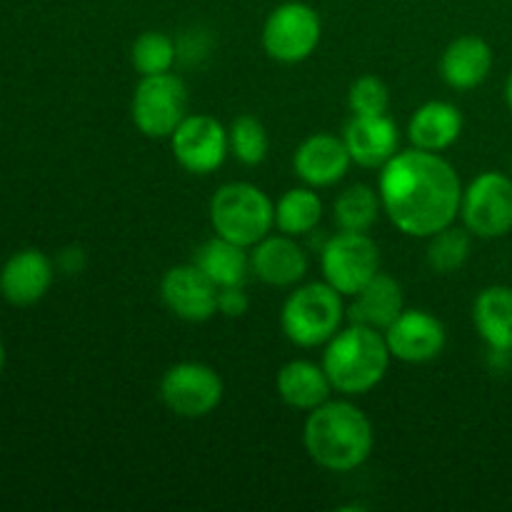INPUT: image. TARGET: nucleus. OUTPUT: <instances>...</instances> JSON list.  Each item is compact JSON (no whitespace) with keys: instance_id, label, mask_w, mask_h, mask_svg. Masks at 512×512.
<instances>
[{"instance_id":"nucleus-1","label":"nucleus","mask_w":512,"mask_h":512,"mask_svg":"<svg viewBox=\"0 0 512 512\" xmlns=\"http://www.w3.org/2000/svg\"><path fill=\"white\" fill-rule=\"evenodd\" d=\"M380 170V203L400 233L430 238L458 220L463 183L440 153L405 150Z\"/></svg>"},{"instance_id":"nucleus-2","label":"nucleus","mask_w":512,"mask_h":512,"mask_svg":"<svg viewBox=\"0 0 512 512\" xmlns=\"http://www.w3.org/2000/svg\"><path fill=\"white\" fill-rule=\"evenodd\" d=\"M303 443L320 468L330 473H350L373 453V423L358 405L348 400H328L320 408L310 410L303 428Z\"/></svg>"},{"instance_id":"nucleus-3","label":"nucleus","mask_w":512,"mask_h":512,"mask_svg":"<svg viewBox=\"0 0 512 512\" xmlns=\"http://www.w3.org/2000/svg\"><path fill=\"white\" fill-rule=\"evenodd\" d=\"M390 358L393 355L380 330L353 323L328 340L320 365L328 373L333 390L355 398L383 383Z\"/></svg>"},{"instance_id":"nucleus-4","label":"nucleus","mask_w":512,"mask_h":512,"mask_svg":"<svg viewBox=\"0 0 512 512\" xmlns=\"http://www.w3.org/2000/svg\"><path fill=\"white\" fill-rule=\"evenodd\" d=\"M208 213L215 235L243 248L260 243L275 225L273 200L253 183H228L218 188L210 198Z\"/></svg>"},{"instance_id":"nucleus-5","label":"nucleus","mask_w":512,"mask_h":512,"mask_svg":"<svg viewBox=\"0 0 512 512\" xmlns=\"http://www.w3.org/2000/svg\"><path fill=\"white\" fill-rule=\"evenodd\" d=\"M343 295L328 283H308L288 295L280 313L285 338L298 348L325 345L345 320Z\"/></svg>"},{"instance_id":"nucleus-6","label":"nucleus","mask_w":512,"mask_h":512,"mask_svg":"<svg viewBox=\"0 0 512 512\" xmlns=\"http://www.w3.org/2000/svg\"><path fill=\"white\" fill-rule=\"evenodd\" d=\"M130 115L145 138H170L188 115V88L173 73L140 75Z\"/></svg>"},{"instance_id":"nucleus-7","label":"nucleus","mask_w":512,"mask_h":512,"mask_svg":"<svg viewBox=\"0 0 512 512\" xmlns=\"http://www.w3.org/2000/svg\"><path fill=\"white\" fill-rule=\"evenodd\" d=\"M225 385L215 368L205 363H185L170 365L160 378L158 395L165 408L178 418L198 420L213 413L223 403Z\"/></svg>"},{"instance_id":"nucleus-8","label":"nucleus","mask_w":512,"mask_h":512,"mask_svg":"<svg viewBox=\"0 0 512 512\" xmlns=\"http://www.w3.org/2000/svg\"><path fill=\"white\" fill-rule=\"evenodd\" d=\"M320 35L323 25L318 10L300 0H288L265 18L263 48L278 63H303L315 53Z\"/></svg>"},{"instance_id":"nucleus-9","label":"nucleus","mask_w":512,"mask_h":512,"mask_svg":"<svg viewBox=\"0 0 512 512\" xmlns=\"http://www.w3.org/2000/svg\"><path fill=\"white\" fill-rule=\"evenodd\" d=\"M320 268L325 283L333 285L343 298H353L380 273V250L368 233L340 230L325 243Z\"/></svg>"},{"instance_id":"nucleus-10","label":"nucleus","mask_w":512,"mask_h":512,"mask_svg":"<svg viewBox=\"0 0 512 512\" xmlns=\"http://www.w3.org/2000/svg\"><path fill=\"white\" fill-rule=\"evenodd\" d=\"M460 218L483 240L503 238L512 230V175L485 170L463 190Z\"/></svg>"},{"instance_id":"nucleus-11","label":"nucleus","mask_w":512,"mask_h":512,"mask_svg":"<svg viewBox=\"0 0 512 512\" xmlns=\"http://www.w3.org/2000/svg\"><path fill=\"white\" fill-rule=\"evenodd\" d=\"M168 140L180 168L195 175L215 173L230 153L228 130L220 120L205 113L185 115Z\"/></svg>"},{"instance_id":"nucleus-12","label":"nucleus","mask_w":512,"mask_h":512,"mask_svg":"<svg viewBox=\"0 0 512 512\" xmlns=\"http://www.w3.org/2000/svg\"><path fill=\"white\" fill-rule=\"evenodd\" d=\"M220 288L195 263L175 265L160 280L165 308L188 323H205L218 313Z\"/></svg>"},{"instance_id":"nucleus-13","label":"nucleus","mask_w":512,"mask_h":512,"mask_svg":"<svg viewBox=\"0 0 512 512\" xmlns=\"http://www.w3.org/2000/svg\"><path fill=\"white\" fill-rule=\"evenodd\" d=\"M383 335L390 355L410 365L430 363L448 343L445 325L428 310H403Z\"/></svg>"},{"instance_id":"nucleus-14","label":"nucleus","mask_w":512,"mask_h":512,"mask_svg":"<svg viewBox=\"0 0 512 512\" xmlns=\"http://www.w3.org/2000/svg\"><path fill=\"white\" fill-rule=\"evenodd\" d=\"M350 158L343 138L330 133H315L298 145L293 155V170L310 188H328L348 175Z\"/></svg>"},{"instance_id":"nucleus-15","label":"nucleus","mask_w":512,"mask_h":512,"mask_svg":"<svg viewBox=\"0 0 512 512\" xmlns=\"http://www.w3.org/2000/svg\"><path fill=\"white\" fill-rule=\"evenodd\" d=\"M250 268L265 285L288 288L308 273V253L293 235H265L250 250Z\"/></svg>"},{"instance_id":"nucleus-16","label":"nucleus","mask_w":512,"mask_h":512,"mask_svg":"<svg viewBox=\"0 0 512 512\" xmlns=\"http://www.w3.org/2000/svg\"><path fill=\"white\" fill-rule=\"evenodd\" d=\"M353 163L363 168H383L398 155V125L388 115H353L343 133Z\"/></svg>"},{"instance_id":"nucleus-17","label":"nucleus","mask_w":512,"mask_h":512,"mask_svg":"<svg viewBox=\"0 0 512 512\" xmlns=\"http://www.w3.org/2000/svg\"><path fill=\"white\" fill-rule=\"evenodd\" d=\"M50 285H53V263L48 255L35 248L18 250L0 270V293L8 303L20 308L45 298Z\"/></svg>"},{"instance_id":"nucleus-18","label":"nucleus","mask_w":512,"mask_h":512,"mask_svg":"<svg viewBox=\"0 0 512 512\" xmlns=\"http://www.w3.org/2000/svg\"><path fill=\"white\" fill-rule=\"evenodd\" d=\"M493 70V48L478 35L450 40L440 58V75L453 90H475Z\"/></svg>"},{"instance_id":"nucleus-19","label":"nucleus","mask_w":512,"mask_h":512,"mask_svg":"<svg viewBox=\"0 0 512 512\" xmlns=\"http://www.w3.org/2000/svg\"><path fill=\"white\" fill-rule=\"evenodd\" d=\"M463 133V113L448 100H430L420 105L408 123V138L415 148L443 153L458 143Z\"/></svg>"},{"instance_id":"nucleus-20","label":"nucleus","mask_w":512,"mask_h":512,"mask_svg":"<svg viewBox=\"0 0 512 512\" xmlns=\"http://www.w3.org/2000/svg\"><path fill=\"white\" fill-rule=\"evenodd\" d=\"M275 388L288 408L303 410V413L328 403L330 393H333V385H330L323 365H315L310 360H290L288 365H283L278 380H275Z\"/></svg>"},{"instance_id":"nucleus-21","label":"nucleus","mask_w":512,"mask_h":512,"mask_svg":"<svg viewBox=\"0 0 512 512\" xmlns=\"http://www.w3.org/2000/svg\"><path fill=\"white\" fill-rule=\"evenodd\" d=\"M353 298V305L348 308L350 323L368 325V328L383 330V333L405 310L403 288H400L398 280L385 273L375 275Z\"/></svg>"},{"instance_id":"nucleus-22","label":"nucleus","mask_w":512,"mask_h":512,"mask_svg":"<svg viewBox=\"0 0 512 512\" xmlns=\"http://www.w3.org/2000/svg\"><path fill=\"white\" fill-rule=\"evenodd\" d=\"M473 323L493 353H512V288L490 285L475 298Z\"/></svg>"},{"instance_id":"nucleus-23","label":"nucleus","mask_w":512,"mask_h":512,"mask_svg":"<svg viewBox=\"0 0 512 512\" xmlns=\"http://www.w3.org/2000/svg\"><path fill=\"white\" fill-rule=\"evenodd\" d=\"M195 265L213 280L218 288H235V285H245L250 268V253L243 245L225 240L220 235L205 240L198 250H195Z\"/></svg>"},{"instance_id":"nucleus-24","label":"nucleus","mask_w":512,"mask_h":512,"mask_svg":"<svg viewBox=\"0 0 512 512\" xmlns=\"http://www.w3.org/2000/svg\"><path fill=\"white\" fill-rule=\"evenodd\" d=\"M320 218H323V200L313 188L288 190L275 205V225L280 233L293 235V238L313 233Z\"/></svg>"},{"instance_id":"nucleus-25","label":"nucleus","mask_w":512,"mask_h":512,"mask_svg":"<svg viewBox=\"0 0 512 512\" xmlns=\"http://www.w3.org/2000/svg\"><path fill=\"white\" fill-rule=\"evenodd\" d=\"M380 210H383L380 195L368 185H353L343 190L333 205L335 223L348 233H368L378 220Z\"/></svg>"},{"instance_id":"nucleus-26","label":"nucleus","mask_w":512,"mask_h":512,"mask_svg":"<svg viewBox=\"0 0 512 512\" xmlns=\"http://www.w3.org/2000/svg\"><path fill=\"white\" fill-rule=\"evenodd\" d=\"M470 230L465 228H455L448 225L440 233L430 235V245H428V265L433 273L438 275H450L455 270L463 268L470 258V250H473V240H470Z\"/></svg>"},{"instance_id":"nucleus-27","label":"nucleus","mask_w":512,"mask_h":512,"mask_svg":"<svg viewBox=\"0 0 512 512\" xmlns=\"http://www.w3.org/2000/svg\"><path fill=\"white\" fill-rule=\"evenodd\" d=\"M178 60V43L170 35L148 30L138 35L130 48V63L140 75H160L170 73Z\"/></svg>"},{"instance_id":"nucleus-28","label":"nucleus","mask_w":512,"mask_h":512,"mask_svg":"<svg viewBox=\"0 0 512 512\" xmlns=\"http://www.w3.org/2000/svg\"><path fill=\"white\" fill-rule=\"evenodd\" d=\"M230 140V153L240 160L243 165H260L265 158H268L270 150V138L265 125L260 123L253 115H240V118L233 120L228 130Z\"/></svg>"},{"instance_id":"nucleus-29","label":"nucleus","mask_w":512,"mask_h":512,"mask_svg":"<svg viewBox=\"0 0 512 512\" xmlns=\"http://www.w3.org/2000/svg\"><path fill=\"white\" fill-rule=\"evenodd\" d=\"M348 108L353 115H385L390 108V90L378 75L353 80L348 90Z\"/></svg>"},{"instance_id":"nucleus-30","label":"nucleus","mask_w":512,"mask_h":512,"mask_svg":"<svg viewBox=\"0 0 512 512\" xmlns=\"http://www.w3.org/2000/svg\"><path fill=\"white\" fill-rule=\"evenodd\" d=\"M250 308V298L243 290V285L235 288H220L218 293V313L225 318H243Z\"/></svg>"},{"instance_id":"nucleus-31","label":"nucleus","mask_w":512,"mask_h":512,"mask_svg":"<svg viewBox=\"0 0 512 512\" xmlns=\"http://www.w3.org/2000/svg\"><path fill=\"white\" fill-rule=\"evenodd\" d=\"M58 265H60V270H63V273H70V275L80 273V270L85 268V253L80 248L60 250Z\"/></svg>"},{"instance_id":"nucleus-32","label":"nucleus","mask_w":512,"mask_h":512,"mask_svg":"<svg viewBox=\"0 0 512 512\" xmlns=\"http://www.w3.org/2000/svg\"><path fill=\"white\" fill-rule=\"evenodd\" d=\"M505 103H508V110L512 113V70L508 73V80H505Z\"/></svg>"},{"instance_id":"nucleus-33","label":"nucleus","mask_w":512,"mask_h":512,"mask_svg":"<svg viewBox=\"0 0 512 512\" xmlns=\"http://www.w3.org/2000/svg\"><path fill=\"white\" fill-rule=\"evenodd\" d=\"M3 365H5V348H3V340H0V373H3Z\"/></svg>"},{"instance_id":"nucleus-34","label":"nucleus","mask_w":512,"mask_h":512,"mask_svg":"<svg viewBox=\"0 0 512 512\" xmlns=\"http://www.w3.org/2000/svg\"><path fill=\"white\" fill-rule=\"evenodd\" d=\"M510 173H512V160H510Z\"/></svg>"}]
</instances>
